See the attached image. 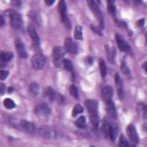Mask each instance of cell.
<instances>
[{
  "instance_id": "6da1fadb",
  "label": "cell",
  "mask_w": 147,
  "mask_h": 147,
  "mask_svg": "<svg viewBox=\"0 0 147 147\" xmlns=\"http://www.w3.org/2000/svg\"><path fill=\"white\" fill-rule=\"evenodd\" d=\"M85 104L89 113L90 122L94 128H97L99 123L98 102L94 99H88Z\"/></svg>"
},
{
  "instance_id": "7a4b0ae2",
  "label": "cell",
  "mask_w": 147,
  "mask_h": 147,
  "mask_svg": "<svg viewBox=\"0 0 147 147\" xmlns=\"http://www.w3.org/2000/svg\"><path fill=\"white\" fill-rule=\"evenodd\" d=\"M5 14L9 17L11 26L14 29H20L23 24L21 16L16 11L12 9H7L5 11Z\"/></svg>"
},
{
  "instance_id": "3957f363",
  "label": "cell",
  "mask_w": 147,
  "mask_h": 147,
  "mask_svg": "<svg viewBox=\"0 0 147 147\" xmlns=\"http://www.w3.org/2000/svg\"><path fill=\"white\" fill-rule=\"evenodd\" d=\"M38 133L45 138H56L59 136V133L56 129L51 126L44 125L38 129Z\"/></svg>"
},
{
  "instance_id": "277c9868",
  "label": "cell",
  "mask_w": 147,
  "mask_h": 147,
  "mask_svg": "<svg viewBox=\"0 0 147 147\" xmlns=\"http://www.w3.org/2000/svg\"><path fill=\"white\" fill-rule=\"evenodd\" d=\"M58 10L60 15V18L64 25L68 29H71V24L67 15V7L65 2L61 0L58 3Z\"/></svg>"
},
{
  "instance_id": "5b68a950",
  "label": "cell",
  "mask_w": 147,
  "mask_h": 147,
  "mask_svg": "<svg viewBox=\"0 0 147 147\" xmlns=\"http://www.w3.org/2000/svg\"><path fill=\"white\" fill-rule=\"evenodd\" d=\"M87 2L88 4V6H90V9L92 11L95 17L98 18L99 22V28L100 29H103L105 26L104 18L102 12L100 11L99 8L97 5V3L94 1H92V0L87 1Z\"/></svg>"
},
{
  "instance_id": "8992f818",
  "label": "cell",
  "mask_w": 147,
  "mask_h": 147,
  "mask_svg": "<svg viewBox=\"0 0 147 147\" xmlns=\"http://www.w3.org/2000/svg\"><path fill=\"white\" fill-rule=\"evenodd\" d=\"M34 114L39 117H46L51 113V109L45 103H40L36 106L34 109Z\"/></svg>"
},
{
  "instance_id": "52a82bcc",
  "label": "cell",
  "mask_w": 147,
  "mask_h": 147,
  "mask_svg": "<svg viewBox=\"0 0 147 147\" xmlns=\"http://www.w3.org/2000/svg\"><path fill=\"white\" fill-rule=\"evenodd\" d=\"M45 62V59L44 56L41 54L34 55L31 59L32 67L37 70H40L43 68Z\"/></svg>"
},
{
  "instance_id": "ba28073f",
  "label": "cell",
  "mask_w": 147,
  "mask_h": 147,
  "mask_svg": "<svg viewBox=\"0 0 147 147\" xmlns=\"http://www.w3.org/2000/svg\"><path fill=\"white\" fill-rule=\"evenodd\" d=\"M115 40L119 48L124 52L129 53L131 52V49L130 45L125 40V38L119 34H115Z\"/></svg>"
},
{
  "instance_id": "9c48e42d",
  "label": "cell",
  "mask_w": 147,
  "mask_h": 147,
  "mask_svg": "<svg viewBox=\"0 0 147 147\" xmlns=\"http://www.w3.org/2000/svg\"><path fill=\"white\" fill-rule=\"evenodd\" d=\"M66 51L65 49L60 47H56L54 48L53 51V56L54 60L56 61V65H58L59 66L60 65L61 60H62L63 57L64 56L65 54Z\"/></svg>"
},
{
  "instance_id": "30bf717a",
  "label": "cell",
  "mask_w": 147,
  "mask_h": 147,
  "mask_svg": "<svg viewBox=\"0 0 147 147\" xmlns=\"http://www.w3.org/2000/svg\"><path fill=\"white\" fill-rule=\"evenodd\" d=\"M126 132L128 137L133 143L138 144L139 142V137L134 125H128L126 129Z\"/></svg>"
},
{
  "instance_id": "8fae6325",
  "label": "cell",
  "mask_w": 147,
  "mask_h": 147,
  "mask_svg": "<svg viewBox=\"0 0 147 147\" xmlns=\"http://www.w3.org/2000/svg\"><path fill=\"white\" fill-rule=\"evenodd\" d=\"M15 46L17 52L21 58L25 59L28 57V53L26 51L24 44L20 38H16L15 40Z\"/></svg>"
},
{
  "instance_id": "7c38bea8",
  "label": "cell",
  "mask_w": 147,
  "mask_h": 147,
  "mask_svg": "<svg viewBox=\"0 0 147 147\" xmlns=\"http://www.w3.org/2000/svg\"><path fill=\"white\" fill-rule=\"evenodd\" d=\"M64 47L66 51L72 54H75L78 52V48L76 45L74 41L68 37H67L64 41Z\"/></svg>"
},
{
  "instance_id": "4fadbf2b",
  "label": "cell",
  "mask_w": 147,
  "mask_h": 147,
  "mask_svg": "<svg viewBox=\"0 0 147 147\" xmlns=\"http://www.w3.org/2000/svg\"><path fill=\"white\" fill-rule=\"evenodd\" d=\"M113 94V90L111 86H106L101 91V96L105 103L111 100Z\"/></svg>"
},
{
  "instance_id": "5bb4252c",
  "label": "cell",
  "mask_w": 147,
  "mask_h": 147,
  "mask_svg": "<svg viewBox=\"0 0 147 147\" xmlns=\"http://www.w3.org/2000/svg\"><path fill=\"white\" fill-rule=\"evenodd\" d=\"M106 110L109 117L113 119H115L117 117L115 106L112 100H110L106 103Z\"/></svg>"
},
{
  "instance_id": "9a60e30c",
  "label": "cell",
  "mask_w": 147,
  "mask_h": 147,
  "mask_svg": "<svg viewBox=\"0 0 147 147\" xmlns=\"http://www.w3.org/2000/svg\"><path fill=\"white\" fill-rule=\"evenodd\" d=\"M20 125L26 132L30 134L34 133L36 130L35 125L33 123L27 121L26 120L21 121Z\"/></svg>"
},
{
  "instance_id": "2e32d148",
  "label": "cell",
  "mask_w": 147,
  "mask_h": 147,
  "mask_svg": "<svg viewBox=\"0 0 147 147\" xmlns=\"http://www.w3.org/2000/svg\"><path fill=\"white\" fill-rule=\"evenodd\" d=\"M118 129L117 126L113 123H109L108 137L111 141H114L116 139L118 135Z\"/></svg>"
},
{
  "instance_id": "e0dca14e",
  "label": "cell",
  "mask_w": 147,
  "mask_h": 147,
  "mask_svg": "<svg viewBox=\"0 0 147 147\" xmlns=\"http://www.w3.org/2000/svg\"><path fill=\"white\" fill-rule=\"evenodd\" d=\"M27 31H28V33L29 36L33 40V41L37 45H39L40 44V38H39V36H38V34L37 33L35 29L32 26L30 25V26H28Z\"/></svg>"
},
{
  "instance_id": "ac0fdd59",
  "label": "cell",
  "mask_w": 147,
  "mask_h": 147,
  "mask_svg": "<svg viewBox=\"0 0 147 147\" xmlns=\"http://www.w3.org/2000/svg\"><path fill=\"white\" fill-rule=\"evenodd\" d=\"M1 59L2 61L6 63L10 61L13 57V54L11 52L2 51L0 55Z\"/></svg>"
},
{
  "instance_id": "d6986e66",
  "label": "cell",
  "mask_w": 147,
  "mask_h": 147,
  "mask_svg": "<svg viewBox=\"0 0 147 147\" xmlns=\"http://www.w3.org/2000/svg\"><path fill=\"white\" fill-rule=\"evenodd\" d=\"M46 96L49 99V100L51 102H53L56 100L57 94L55 92V91L53 90L52 88L51 87H48L46 90Z\"/></svg>"
},
{
  "instance_id": "ffe728a7",
  "label": "cell",
  "mask_w": 147,
  "mask_h": 147,
  "mask_svg": "<svg viewBox=\"0 0 147 147\" xmlns=\"http://www.w3.org/2000/svg\"><path fill=\"white\" fill-rule=\"evenodd\" d=\"M99 66L100 75L103 78H105L107 75V67L105 60L103 59H100L99 61Z\"/></svg>"
},
{
  "instance_id": "44dd1931",
  "label": "cell",
  "mask_w": 147,
  "mask_h": 147,
  "mask_svg": "<svg viewBox=\"0 0 147 147\" xmlns=\"http://www.w3.org/2000/svg\"><path fill=\"white\" fill-rule=\"evenodd\" d=\"M106 52L109 61L113 62L114 60L115 57V49L114 48H110L109 47L106 46Z\"/></svg>"
},
{
  "instance_id": "7402d4cb",
  "label": "cell",
  "mask_w": 147,
  "mask_h": 147,
  "mask_svg": "<svg viewBox=\"0 0 147 147\" xmlns=\"http://www.w3.org/2000/svg\"><path fill=\"white\" fill-rule=\"evenodd\" d=\"M29 90L32 95L36 96L38 94L40 91L39 86L34 83H31L29 86Z\"/></svg>"
},
{
  "instance_id": "603a6c76",
  "label": "cell",
  "mask_w": 147,
  "mask_h": 147,
  "mask_svg": "<svg viewBox=\"0 0 147 147\" xmlns=\"http://www.w3.org/2000/svg\"><path fill=\"white\" fill-rule=\"evenodd\" d=\"M107 4V10L109 13L115 17L116 14V8L114 6V1H108Z\"/></svg>"
},
{
  "instance_id": "cb8c5ba5",
  "label": "cell",
  "mask_w": 147,
  "mask_h": 147,
  "mask_svg": "<svg viewBox=\"0 0 147 147\" xmlns=\"http://www.w3.org/2000/svg\"><path fill=\"white\" fill-rule=\"evenodd\" d=\"M75 125L78 127L84 128L86 126V118L83 115L80 116L75 121Z\"/></svg>"
},
{
  "instance_id": "d4e9b609",
  "label": "cell",
  "mask_w": 147,
  "mask_h": 147,
  "mask_svg": "<svg viewBox=\"0 0 147 147\" xmlns=\"http://www.w3.org/2000/svg\"><path fill=\"white\" fill-rule=\"evenodd\" d=\"M137 110L144 118L146 117V106L143 103H139L137 104Z\"/></svg>"
},
{
  "instance_id": "484cf974",
  "label": "cell",
  "mask_w": 147,
  "mask_h": 147,
  "mask_svg": "<svg viewBox=\"0 0 147 147\" xmlns=\"http://www.w3.org/2000/svg\"><path fill=\"white\" fill-rule=\"evenodd\" d=\"M4 106L8 109H12L16 107V103L10 98H6L3 100Z\"/></svg>"
},
{
  "instance_id": "4316f807",
  "label": "cell",
  "mask_w": 147,
  "mask_h": 147,
  "mask_svg": "<svg viewBox=\"0 0 147 147\" xmlns=\"http://www.w3.org/2000/svg\"><path fill=\"white\" fill-rule=\"evenodd\" d=\"M121 70L122 71L123 73L125 74V75L128 78H132V76H131V72L129 69V68L127 67V65H126L125 63V62H122V64H121Z\"/></svg>"
},
{
  "instance_id": "83f0119b",
  "label": "cell",
  "mask_w": 147,
  "mask_h": 147,
  "mask_svg": "<svg viewBox=\"0 0 147 147\" xmlns=\"http://www.w3.org/2000/svg\"><path fill=\"white\" fill-rule=\"evenodd\" d=\"M83 112V107L82 106V105L80 104H76L74 106L72 110V117H76L77 115Z\"/></svg>"
},
{
  "instance_id": "f1b7e54d",
  "label": "cell",
  "mask_w": 147,
  "mask_h": 147,
  "mask_svg": "<svg viewBox=\"0 0 147 147\" xmlns=\"http://www.w3.org/2000/svg\"><path fill=\"white\" fill-rule=\"evenodd\" d=\"M62 63H63V65L65 67V69H67L68 71L72 72L73 68H73V65H72V62L69 59H63Z\"/></svg>"
},
{
  "instance_id": "f546056e",
  "label": "cell",
  "mask_w": 147,
  "mask_h": 147,
  "mask_svg": "<svg viewBox=\"0 0 147 147\" xmlns=\"http://www.w3.org/2000/svg\"><path fill=\"white\" fill-rule=\"evenodd\" d=\"M109 122L107 119V118L104 119L103 121V125H102V130L103 134L105 137L108 138V131H109Z\"/></svg>"
},
{
  "instance_id": "4dcf8cb0",
  "label": "cell",
  "mask_w": 147,
  "mask_h": 147,
  "mask_svg": "<svg viewBox=\"0 0 147 147\" xmlns=\"http://www.w3.org/2000/svg\"><path fill=\"white\" fill-rule=\"evenodd\" d=\"M74 37L76 40H81L82 38V27L77 25L75 29Z\"/></svg>"
},
{
  "instance_id": "1f68e13d",
  "label": "cell",
  "mask_w": 147,
  "mask_h": 147,
  "mask_svg": "<svg viewBox=\"0 0 147 147\" xmlns=\"http://www.w3.org/2000/svg\"><path fill=\"white\" fill-rule=\"evenodd\" d=\"M69 92L71 95L75 98H79V91L76 86L74 84H72L69 87Z\"/></svg>"
},
{
  "instance_id": "d6a6232c",
  "label": "cell",
  "mask_w": 147,
  "mask_h": 147,
  "mask_svg": "<svg viewBox=\"0 0 147 147\" xmlns=\"http://www.w3.org/2000/svg\"><path fill=\"white\" fill-rule=\"evenodd\" d=\"M114 82H115L116 86L118 88H123L122 80L118 73H116L114 75Z\"/></svg>"
},
{
  "instance_id": "836d02e7",
  "label": "cell",
  "mask_w": 147,
  "mask_h": 147,
  "mask_svg": "<svg viewBox=\"0 0 147 147\" xmlns=\"http://www.w3.org/2000/svg\"><path fill=\"white\" fill-rule=\"evenodd\" d=\"M132 145H131L123 136H122V135L121 136L119 146H132Z\"/></svg>"
},
{
  "instance_id": "e575fe53",
  "label": "cell",
  "mask_w": 147,
  "mask_h": 147,
  "mask_svg": "<svg viewBox=\"0 0 147 147\" xmlns=\"http://www.w3.org/2000/svg\"><path fill=\"white\" fill-rule=\"evenodd\" d=\"M29 17H30L31 19H32L33 20H34V21L37 22V24H40V17L38 15V14L35 13L34 11H31L29 13Z\"/></svg>"
},
{
  "instance_id": "d590c367",
  "label": "cell",
  "mask_w": 147,
  "mask_h": 147,
  "mask_svg": "<svg viewBox=\"0 0 147 147\" xmlns=\"http://www.w3.org/2000/svg\"><path fill=\"white\" fill-rule=\"evenodd\" d=\"M9 72L7 71L1 70L0 71V79L1 80H5L9 75Z\"/></svg>"
},
{
  "instance_id": "8d00e7d4",
  "label": "cell",
  "mask_w": 147,
  "mask_h": 147,
  "mask_svg": "<svg viewBox=\"0 0 147 147\" xmlns=\"http://www.w3.org/2000/svg\"><path fill=\"white\" fill-rule=\"evenodd\" d=\"M91 29L96 33H97L98 34H99V36H102V32L100 30V28H98L96 26H94L93 25H91Z\"/></svg>"
},
{
  "instance_id": "74e56055",
  "label": "cell",
  "mask_w": 147,
  "mask_h": 147,
  "mask_svg": "<svg viewBox=\"0 0 147 147\" xmlns=\"http://www.w3.org/2000/svg\"><path fill=\"white\" fill-rule=\"evenodd\" d=\"M118 95L119 98L122 100L124 98V91L123 88H118Z\"/></svg>"
},
{
  "instance_id": "f35d334b",
  "label": "cell",
  "mask_w": 147,
  "mask_h": 147,
  "mask_svg": "<svg viewBox=\"0 0 147 147\" xmlns=\"http://www.w3.org/2000/svg\"><path fill=\"white\" fill-rule=\"evenodd\" d=\"M6 91V86L3 84V83H1L0 84V94L1 95H3Z\"/></svg>"
},
{
  "instance_id": "ab89813d",
  "label": "cell",
  "mask_w": 147,
  "mask_h": 147,
  "mask_svg": "<svg viewBox=\"0 0 147 147\" xmlns=\"http://www.w3.org/2000/svg\"><path fill=\"white\" fill-rule=\"evenodd\" d=\"M144 24H145V20L144 18H141L137 22V25L140 28L142 27L144 25Z\"/></svg>"
},
{
  "instance_id": "60d3db41",
  "label": "cell",
  "mask_w": 147,
  "mask_h": 147,
  "mask_svg": "<svg viewBox=\"0 0 147 147\" xmlns=\"http://www.w3.org/2000/svg\"><path fill=\"white\" fill-rule=\"evenodd\" d=\"M86 61L87 64H88V65H91L93 63V59L91 57L88 56L86 59Z\"/></svg>"
},
{
  "instance_id": "b9f144b4",
  "label": "cell",
  "mask_w": 147,
  "mask_h": 147,
  "mask_svg": "<svg viewBox=\"0 0 147 147\" xmlns=\"http://www.w3.org/2000/svg\"><path fill=\"white\" fill-rule=\"evenodd\" d=\"M5 20H4V18L2 16H0V26H3V25L5 24Z\"/></svg>"
},
{
  "instance_id": "7bdbcfd3",
  "label": "cell",
  "mask_w": 147,
  "mask_h": 147,
  "mask_svg": "<svg viewBox=\"0 0 147 147\" xmlns=\"http://www.w3.org/2000/svg\"><path fill=\"white\" fill-rule=\"evenodd\" d=\"M45 3H46L48 6H51V5L55 2V1L47 0V1H45Z\"/></svg>"
},
{
  "instance_id": "ee69618b",
  "label": "cell",
  "mask_w": 147,
  "mask_h": 147,
  "mask_svg": "<svg viewBox=\"0 0 147 147\" xmlns=\"http://www.w3.org/2000/svg\"><path fill=\"white\" fill-rule=\"evenodd\" d=\"M142 68H144V69L145 71V72H146V62L145 61L143 64H142Z\"/></svg>"
},
{
  "instance_id": "f6af8a7d",
  "label": "cell",
  "mask_w": 147,
  "mask_h": 147,
  "mask_svg": "<svg viewBox=\"0 0 147 147\" xmlns=\"http://www.w3.org/2000/svg\"><path fill=\"white\" fill-rule=\"evenodd\" d=\"M13 90H14L13 88V87H10L9 88L8 92H9H9H10V93H11V92H12L13 91Z\"/></svg>"
}]
</instances>
